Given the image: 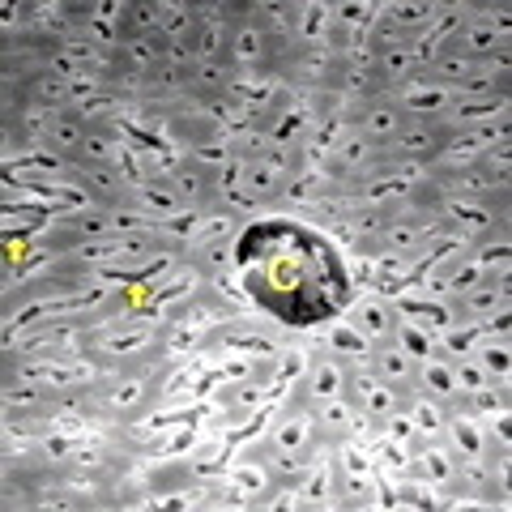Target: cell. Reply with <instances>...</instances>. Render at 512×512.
Here are the masks:
<instances>
[{"label":"cell","mask_w":512,"mask_h":512,"mask_svg":"<svg viewBox=\"0 0 512 512\" xmlns=\"http://www.w3.org/2000/svg\"><path fill=\"white\" fill-rule=\"evenodd\" d=\"M167 184L188 210H210V205L218 201V171L201 167L197 158H184V163L167 175Z\"/></svg>","instance_id":"6da1fadb"},{"label":"cell","mask_w":512,"mask_h":512,"mask_svg":"<svg viewBox=\"0 0 512 512\" xmlns=\"http://www.w3.org/2000/svg\"><path fill=\"white\" fill-rule=\"evenodd\" d=\"M346 325H355L363 338L372 342V350L397 342V312L389 299H359V308H350Z\"/></svg>","instance_id":"7a4b0ae2"},{"label":"cell","mask_w":512,"mask_h":512,"mask_svg":"<svg viewBox=\"0 0 512 512\" xmlns=\"http://www.w3.org/2000/svg\"><path fill=\"white\" fill-rule=\"evenodd\" d=\"M410 474L427 478L436 487H453L457 483V453L444 448L440 440H419L414 444V461H410Z\"/></svg>","instance_id":"3957f363"},{"label":"cell","mask_w":512,"mask_h":512,"mask_svg":"<svg viewBox=\"0 0 512 512\" xmlns=\"http://www.w3.org/2000/svg\"><path fill=\"white\" fill-rule=\"evenodd\" d=\"M410 124V116L402 107H397L393 99H376V103H367L363 107V116H359V133L367 137V141H376V146H389V141L402 133V128Z\"/></svg>","instance_id":"277c9868"},{"label":"cell","mask_w":512,"mask_h":512,"mask_svg":"<svg viewBox=\"0 0 512 512\" xmlns=\"http://www.w3.org/2000/svg\"><path fill=\"white\" fill-rule=\"evenodd\" d=\"M82 137H86V120L77 116L73 107L52 111V133H47V150H56V154H64V158L73 163L77 150H82Z\"/></svg>","instance_id":"5b68a950"},{"label":"cell","mask_w":512,"mask_h":512,"mask_svg":"<svg viewBox=\"0 0 512 512\" xmlns=\"http://www.w3.org/2000/svg\"><path fill=\"white\" fill-rule=\"evenodd\" d=\"M239 188L252 192V197L261 201L265 210H269V205H274V201H282V192H286V175H278L274 167H265L261 158H248V163H244V180H239Z\"/></svg>","instance_id":"8992f818"},{"label":"cell","mask_w":512,"mask_h":512,"mask_svg":"<svg viewBox=\"0 0 512 512\" xmlns=\"http://www.w3.org/2000/svg\"><path fill=\"white\" fill-rule=\"evenodd\" d=\"M372 372H376L384 384L410 389V384H414V359H410L397 342H393V346H380V350H372Z\"/></svg>","instance_id":"52a82bcc"},{"label":"cell","mask_w":512,"mask_h":512,"mask_svg":"<svg viewBox=\"0 0 512 512\" xmlns=\"http://www.w3.org/2000/svg\"><path fill=\"white\" fill-rule=\"evenodd\" d=\"M325 355L329 359H372V342L355 325H329L325 329Z\"/></svg>","instance_id":"ba28073f"},{"label":"cell","mask_w":512,"mask_h":512,"mask_svg":"<svg viewBox=\"0 0 512 512\" xmlns=\"http://www.w3.org/2000/svg\"><path fill=\"white\" fill-rule=\"evenodd\" d=\"M406 414L414 419V427H419V440H440V436H444L448 414H444V402H440V397H431V402H427L423 393H410Z\"/></svg>","instance_id":"9c48e42d"},{"label":"cell","mask_w":512,"mask_h":512,"mask_svg":"<svg viewBox=\"0 0 512 512\" xmlns=\"http://www.w3.org/2000/svg\"><path fill=\"white\" fill-rule=\"evenodd\" d=\"M133 205H141V210H146L154 222L167 218V214H175V210H184V201L175 197L167 180H146V184H137V188H133Z\"/></svg>","instance_id":"30bf717a"},{"label":"cell","mask_w":512,"mask_h":512,"mask_svg":"<svg viewBox=\"0 0 512 512\" xmlns=\"http://www.w3.org/2000/svg\"><path fill=\"white\" fill-rule=\"evenodd\" d=\"M261 60H265L261 26H256V22L235 26V30H231V64H235V73H239V69H261Z\"/></svg>","instance_id":"8fae6325"},{"label":"cell","mask_w":512,"mask_h":512,"mask_svg":"<svg viewBox=\"0 0 512 512\" xmlns=\"http://www.w3.org/2000/svg\"><path fill=\"white\" fill-rule=\"evenodd\" d=\"M303 393L312 397V402H325V397H338L342 393V359H312V372H308V384H303Z\"/></svg>","instance_id":"7c38bea8"},{"label":"cell","mask_w":512,"mask_h":512,"mask_svg":"<svg viewBox=\"0 0 512 512\" xmlns=\"http://www.w3.org/2000/svg\"><path fill=\"white\" fill-rule=\"evenodd\" d=\"M414 380H419L431 397H440V402L457 393V384H453V359H419V363H414Z\"/></svg>","instance_id":"4fadbf2b"},{"label":"cell","mask_w":512,"mask_h":512,"mask_svg":"<svg viewBox=\"0 0 512 512\" xmlns=\"http://www.w3.org/2000/svg\"><path fill=\"white\" fill-rule=\"evenodd\" d=\"M158 30H163L171 43L188 39L192 30H197V18H192V5H188V0H175V5H158Z\"/></svg>","instance_id":"5bb4252c"},{"label":"cell","mask_w":512,"mask_h":512,"mask_svg":"<svg viewBox=\"0 0 512 512\" xmlns=\"http://www.w3.org/2000/svg\"><path fill=\"white\" fill-rule=\"evenodd\" d=\"M333 466H338V474H372L376 466V453H372V444H363V440H342L338 448H333Z\"/></svg>","instance_id":"9a60e30c"},{"label":"cell","mask_w":512,"mask_h":512,"mask_svg":"<svg viewBox=\"0 0 512 512\" xmlns=\"http://www.w3.org/2000/svg\"><path fill=\"white\" fill-rule=\"evenodd\" d=\"M397 346H402L414 363L436 355V338H431V329L414 325V320H397Z\"/></svg>","instance_id":"2e32d148"},{"label":"cell","mask_w":512,"mask_h":512,"mask_svg":"<svg viewBox=\"0 0 512 512\" xmlns=\"http://www.w3.org/2000/svg\"><path fill=\"white\" fill-rule=\"evenodd\" d=\"M483 342V329L478 325H466V329H457V325H448L440 329V350H444V359H470V350Z\"/></svg>","instance_id":"e0dca14e"},{"label":"cell","mask_w":512,"mask_h":512,"mask_svg":"<svg viewBox=\"0 0 512 512\" xmlns=\"http://www.w3.org/2000/svg\"><path fill=\"white\" fill-rule=\"evenodd\" d=\"M312 410H316V423L333 431V436H346L350 414H355V406H350L346 397H325V402H312Z\"/></svg>","instance_id":"ac0fdd59"},{"label":"cell","mask_w":512,"mask_h":512,"mask_svg":"<svg viewBox=\"0 0 512 512\" xmlns=\"http://www.w3.org/2000/svg\"><path fill=\"white\" fill-rule=\"evenodd\" d=\"M111 231L116 235H137V231H154V218L141 210V205H116V210H111Z\"/></svg>","instance_id":"d6986e66"},{"label":"cell","mask_w":512,"mask_h":512,"mask_svg":"<svg viewBox=\"0 0 512 512\" xmlns=\"http://www.w3.org/2000/svg\"><path fill=\"white\" fill-rule=\"evenodd\" d=\"M312 372V350L308 346H295V350H278V380L282 384H295L299 376Z\"/></svg>","instance_id":"ffe728a7"},{"label":"cell","mask_w":512,"mask_h":512,"mask_svg":"<svg viewBox=\"0 0 512 512\" xmlns=\"http://www.w3.org/2000/svg\"><path fill=\"white\" fill-rule=\"evenodd\" d=\"M466 397H470L474 414H487V419H495V414H504V410H508V389H504V380H500V389L483 384V389H474V393H466Z\"/></svg>","instance_id":"44dd1931"},{"label":"cell","mask_w":512,"mask_h":512,"mask_svg":"<svg viewBox=\"0 0 512 512\" xmlns=\"http://www.w3.org/2000/svg\"><path fill=\"white\" fill-rule=\"evenodd\" d=\"M478 367H483V372L495 380V376H500V380H508V342H487L483 338V350H478V359H474Z\"/></svg>","instance_id":"7402d4cb"},{"label":"cell","mask_w":512,"mask_h":512,"mask_svg":"<svg viewBox=\"0 0 512 512\" xmlns=\"http://www.w3.org/2000/svg\"><path fill=\"white\" fill-rule=\"evenodd\" d=\"M453 384H457V393H474L483 384H491V376L474 359H453Z\"/></svg>","instance_id":"603a6c76"}]
</instances>
